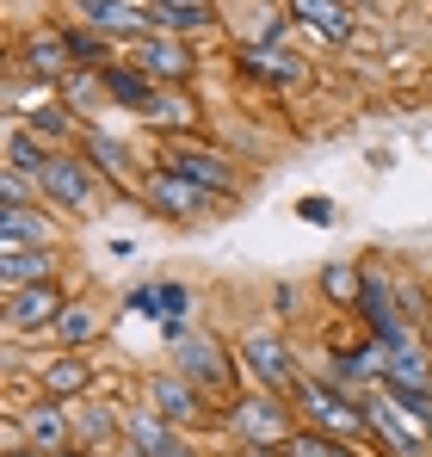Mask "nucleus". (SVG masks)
I'll use <instances>...</instances> for the list:
<instances>
[{"label":"nucleus","mask_w":432,"mask_h":457,"mask_svg":"<svg viewBox=\"0 0 432 457\" xmlns=\"http://www.w3.org/2000/svg\"><path fill=\"white\" fill-rule=\"evenodd\" d=\"M290 408H296V420L315 427V433H334V439H353V445L370 439V427H364V395L315 378V371H303V378L290 383Z\"/></svg>","instance_id":"nucleus-1"},{"label":"nucleus","mask_w":432,"mask_h":457,"mask_svg":"<svg viewBox=\"0 0 432 457\" xmlns=\"http://www.w3.org/2000/svg\"><path fill=\"white\" fill-rule=\"evenodd\" d=\"M222 427L235 433V445H278V452H285V439L303 427V420H296L290 395H272V389H241V395H228Z\"/></svg>","instance_id":"nucleus-2"},{"label":"nucleus","mask_w":432,"mask_h":457,"mask_svg":"<svg viewBox=\"0 0 432 457\" xmlns=\"http://www.w3.org/2000/svg\"><path fill=\"white\" fill-rule=\"evenodd\" d=\"M137 395H143V402L154 408V414H161V420H173L179 433H198V427L222 420V408H211V395H204V389H198L192 378H179L173 365H154V371H143Z\"/></svg>","instance_id":"nucleus-3"},{"label":"nucleus","mask_w":432,"mask_h":457,"mask_svg":"<svg viewBox=\"0 0 432 457\" xmlns=\"http://www.w3.org/2000/svg\"><path fill=\"white\" fill-rule=\"evenodd\" d=\"M235 365H241V378L253 383V389H272V395H290V383L303 378V365H296V353H290V340L278 328L241 334L235 340Z\"/></svg>","instance_id":"nucleus-4"},{"label":"nucleus","mask_w":432,"mask_h":457,"mask_svg":"<svg viewBox=\"0 0 432 457\" xmlns=\"http://www.w3.org/2000/svg\"><path fill=\"white\" fill-rule=\"evenodd\" d=\"M37 186H44V204L62 211V217H93L99 211V173L80 149H56L50 167L37 173Z\"/></svg>","instance_id":"nucleus-5"},{"label":"nucleus","mask_w":432,"mask_h":457,"mask_svg":"<svg viewBox=\"0 0 432 457\" xmlns=\"http://www.w3.org/2000/svg\"><path fill=\"white\" fill-rule=\"evenodd\" d=\"M173 353V371L179 378H192L204 395H235V378H241V365H235V346H222L216 334L204 328H192L179 346H167Z\"/></svg>","instance_id":"nucleus-6"},{"label":"nucleus","mask_w":432,"mask_h":457,"mask_svg":"<svg viewBox=\"0 0 432 457\" xmlns=\"http://www.w3.org/2000/svg\"><path fill=\"white\" fill-rule=\"evenodd\" d=\"M137 192H143V204L154 211V217H167V223H198V217H211L216 204V192H204V186H192L186 173H173V167H148L143 179H137Z\"/></svg>","instance_id":"nucleus-7"},{"label":"nucleus","mask_w":432,"mask_h":457,"mask_svg":"<svg viewBox=\"0 0 432 457\" xmlns=\"http://www.w3.org/2000/svg\"><path fill=\"white\" fill-rule=\"evenodd\" d=\"M74 303V291L62 278H44V285H19V291H6V334L12 340H44V334H56V321H62V309Z\"/></svg>","instance_id":"nucleus-8"},{"label":"nucleus","mask_w":432,"mask_h":457,"mask_svg":"<svg viewBox=\"0 0 432 457\" xmlns=\"http://www.w3.org/2000/svg\"><path fill=\"white\" fill-rule=\"evenodd\" d=\"M124 62H137L154 87H192L198 80V50L192 37H173V31H148L124 50Z\"/></svg>","instance_id":"nucleus-9"},{"label":"nucleus","mask_w":432,"mask_h":457,"mask_svg":"<svg viewBox=\"0 0 432 457\" xmlns=\"http://www.w3.org/2000/svg\"><path fill=\"white\" fill-rule=\"evenodd\" d=\"M154 161H161V167H173V173H186L192 186H204V192H216V198H235V192H241V167H235L222 149H211V143L179 137V143H167Z\"/></svg>","instance_id":"nucleus-10"},{"label":"nucleus","mask_w":432,"mask_h":457,"mask_svg":"<svg viewBox=\"0 0 432 457\" xmlns=\"http://www.w3.org/2000/svg\"><path fill=\"white\" fill-rule=\"evenodd\" d=\"M222 25L235 31V50H266V44H285L290 37V19L278 0H216Z\"/></svg>","instance_id":"nucleus-11"},{"label":"nucleus","mask_w":432,"mask_h":457,"mask_svg":"<svg viewBox=\"0 0 432 457\" xmlns=\"http://www.w3.org/2000/svg\"><path fill=\"white\" fill-rule=\"evenodd\" d=\"M12 75H31V80H62L74 75V50H69V25H37L19 37L12 50Z\"/></svg>","instance_id":"nucleus-12"},{"label":"nucleus","mask_w":432,"mask_h":457,"mask_svg":"<svg viewBox=\"0 0 432 457\" xmlns=\"http://www.w3.org/2000/svg\"><path fill=\"white\" fill-rule=\"evenodd\" d=\"M93 383H99V359H87V353L56 346V353H44V359H37V395L80 402V395H93Z\"/></svg>","instance_id":"nucleus-13"},{"label":"nucleus","mask_w":432,"mask_h":457,"mask_svg":"<svg viewBox=\"0 0 432 457\" xmlns=\"http://www.w3.org/2000/svg\"><path fill=\"white\" fill-rule=\"evenodd\" d=\"M359 321L377 334V346H402V340H414V334H408V315H402V297H395V285H389L383 272H364Z\"/></svg>","instance_id":"nucleus-14"},{"label":"nucleus","mask_w":432,"mask_h":457,"mask_svg":"<svg viewBox=\"0 0 432 457\" xmlns=\"http://www.w3.org/2000/svg\"><path fill=\"white\" fill-rule=\"evenodd\" d=\"M19 427H25V445L44 452V457L74 445V408H69V402H56V395L25 402V408H19Z\"/></svg>","instance_id":"nucleus-15"},{"label":"nucleus","mask_w":432,"mask_h":457,"mask_svg":"<svg viewBox=\"0 0 432 457\" xmlns=\"http://www.w3.org/2000/svg\"><path fill=\"white\" fill-rule=\"evenodd\" d=\"M235 75L253 80V87H303L309 80V62L290 50V44H266V50H235Z\"/></svg>","instance_id":"nucleus-16"},{"label":"nucleus","mask_w":432,"mask_h":457,"mask_svg":"<svg viewBox=\"0 0 432 457\" xmlns=\"http://www.w3.org/2000/svg\"><path fill=\"white\" fill-rule=\"evenodd\" d=\"M285 12L303 25V31H315L321 44H353L359 37V6L353 0H285Z\"/></svg>","instance_id":"nucleus-17"},{"label":"nucleus","mask_w":432,"mask_h":457,"mask_svg":"<svg viewBox=\"0 0 432 457\" xmlns=\"http://www.w3.org/2000/svg\"><path fill=\"white\" fill-rule=\"evenodd\" d=\"M364 427H370V445H377V452H389V457H432V445L402 420V414H395V408H389V402H383V395H377V389L364 395Z\"/></svg>","instance_id":"nucleus-18"},{"label":"nucleus","mask_w":432,"mask_h":457,"mask_svg":"<svg viewBox=\"0 0 432 457\" xmlns=\"http://www.w3.org/2000/svg\"><path fill=\"white\" fill-rule=\"evenodd\" d=\"M74 408V445L87 452H112L124 439V402H105V395H80Z\"/></svg>","instance_id":"nucleus-19"},{"label":"nucleus","mask_w":432,"mask_h":457,"mask_svg":"<svg viewBox=\"0 0 432 457\" xmlns=\"http://www.w3.org/2000/svg\"><path fill=\"white\" fill-rule=\"evenodd\" d=\"M198 118H204V105H198V93H192V87H161V93H154V105L143 112V124H148V130H161L167 143L192 137V130H198Z\"/></svg>","instance_id":"nucleus-20"},{"label":"nucleus","mask_w":432,"mask_h":457,"mask_svg":"<svg viewBox=\"0 0 432 457\" xmlns=\"http://www.w3.org/2000/svg\"><path fill=\"white\" fill-rule=\"evenodd\" d=\"M80 154L93 161V173H99V179H118V186H124V179H143V173H148L143 161H137V149H130L124 137L99 130V124H93V130H80Z\"/></svg>","instance_id":"nucleus-21"},{"label":"nucleus","mask_w":432,"mask_h":457,"mask_svg":"<svg viewBox=\"0 0 432 457\" xmlns=\"http://www.w3.org/2000/svg\"><path fill=\"white\" fill-rule=\"evenodd\" d=\"M0 241H19V247H62V223L50 217V204H6V211H0Z\"/></svg>","instance_id":"nucleus-22"},{"label":"nucleus","mask_w":432,"mask_h":457,"mask_svg":"<svg viewBox=\"0 0 432 457\" xmlns=\"http://www.w3.org/2000/svg\"><path fill=\"white\" fill-rule=\"evenodd\" d=\"M56 260H62V247H19V241H0V285H6V291L44 285V278H56Z\"/></svg>","instance_id":"nucleus-23"},{"label":"nucleus","mask_w":432,"mask_h":457,"mask_svg":"<svg viewBox=\"0 0 432 457\" xmlns=\"http://www.w3.org/2000/svg\"><path fill=\"white\" fill-rule=\"evenodd\" d=\"M148 12H154V31H173V37H204L222 25L216 0H148Z\"/></svg>","instance_id":"nucleus-24"},{"label":"nucleus","mask_w":432,"mask_h":457,"mask_svg":"<svg viewBox=\"0 0 432 457\" xmlns=\"http://www.w3.org/2000/svg\"><path fill=\"white\" fill-rule=\"evenodd\" d=\"M124 439H130V445H143L148 457H167L179 439H186V433H179L173 420H161L143 395H137V402H124Z\"/></svg>","instance_id":"nucleus-25"},{"label":"nucleus","mask_w":432,"mask_h":457,"mask_svg":"<svg viewBox=\"0 0 432 457\" xmlns=\"http://www.w3.org/2000/svg\"><path fill=\"white\" fill-rule=\"evenodd\" d=\"M99 75H105V93H112V105H124V112H137V118H143L148 105H154V93H161V87H154V80H148L137 62H124V56H118V62H105Z\"/></svg>","instance_id":"nucleus-26"},{"label":"nucleus","mask_w":432,"mask_h":457,"mask_svg":"<svg viewBox=\"0 0 432 457\" xmlns=\"http://www.w3.org/2000/svg\"><path fill=\"white\" fill-rule=\"evenodd\" d=\"M99 334H105V309L93 303V297H74V303L62 309V321H56V334H50V340H56V346H69V353H87Z\"/></svg>","instance_id":"nucleus-27"},{"label":"nucleus","mask_w":432,"mask_h":457,"mask_svg":"<svg viewBox=\"0 0 432 457\" xmlns=\"http://www.w3.org/2000/svg\"><path fill=\"white\" fill-rule=\"evenodd\" d=\"M315 291L328 297V309H340V315L353 309V315H359V297H364V266H359V260H328V266H321V278H315Z\"/></svg>","instance_id":"nucleus-28"},{"label":"nucleus","mask_w":432,"mask_h":457,"mask_svg":"<svg viewBox=\"0 0 432 457\" xmlns=\"http://www.w3.org/2000/svg\"><path fill=\"white\" fill-rule=\"evenodd\" d=\"M383 383H402V389H432V359L420 340H402V346H383Z\"/></svg>","instance_id":"nucleus-29"},{"label":"nucleus","mask_w":432,"mask_h":457,"mask_svg":"<svg viewBox=\"0 0 432 457\" xmlns=\"http://www.w3.org/2000/svg\"><path fill=\"white\" fill-rule=\"evenodd\" d=\"M50 154H56V149H50L44 137H31L19 118H6V167H19V173H44Z\"/></svg>","instance_id":"nucleus-30"},{"label":"nucleus","mask_w":432,"mask_h":457,"mask_svg":"<svg viewBox=\"0 0 432 457\" xmlns=\"http://www.w3.org/2000/svg\"><path fill=\"white\" fill-rule=\"evenodd\" d=\"M285 457H359V445L334 439V433H315V427H296L285 439Z\"/></svg>","instance_id":"nucleus-31"},{"label":"nucleus","mask_w":432,"mask_h":457,"mask_svg":"<svg viewBox=\"0 0 432 457\" xmlns=\"http://www.w3.org/2000/svg\"><path fill=\"white\" fill-rule=\"evenodd\" d=\"M99 99H112V93H105V75H99V69H74V75L62 80V105H69L74 118H87V112H93Z\"/></svg>","instance_id":"nucleus-32"},{"label":"nucleus","mask_w":432,"mask_h":457,"mask_svg":"<svg viewBox=\"0 0 432 457\" xmlns=\"http://www.w3.org/2000/svg\"><path fill=\"white\" fill-rule=\"evenodd\" d=\"M0 198H6V204H44V186H37V173L0 167Z\"/></svg>","instance_id":"nucleus-33"},{"label":"nucleus","mask_w":432,"mask_h":457,"mask_svg":"<svg viewBox=\"0 0 432 457\" xmlns=\"http://www.w3.org/2000/svg\"><path fill=\"white\" fill-rule=\"evenodd\" d=\"M161 321H192V285L161 278Z\"/></svg>","instance_id":"nucleus-34"},{"label":"nucleus","mask_w":432,"mask_h":457,"mask_svg":"<svg viewBox=\"0 0 432 457\" xmlns=\"http://www.w3.org/2000/svg\"><path fill=\"white\" fill-rule=\"evenodd\" d=\"M124 309H130V315H148V321H161V285H137V291H124Z\"/></svg>","instance_id":"nucleus-35"},{"label":"nucleus","mask_w":432,"mask_h":457,"mask_svg":"<svg viewBox=\"0 0 432 457\" xmlns=\"http://www.w3.org/2000/svg\"><path fill=\"white\" fill-rule=\"evenodd\" d=\"M296 217H303V223H315V228H328L340 211H334V198H296Z\"/></svg>","instance_id":"nucleus-36"},{"label":"nucleus","mask_w":432,"mask_h":457,"mask_svg":"<svg viewBox=\"0 0 432 457\" xmlns=\"http://www.w3.org/2000/svg\"><path fill=\"white\" fill-rule=\"evenodd\" d=\"M272 315H278V321L296 315V285H272Z\"/></svg>","instance_id":"nucleus-37"},{"label":"nucleus","mask_w":432,"mask_h":457,"mask_svg":"<svg viewBox=\"0 0 432 457\" xmlns=\"http://www.w3.org/2000/svg\"><path fill=\"white\" fill-rule=\"evenodd\" d=\"M228 457H285V452H278V445H235Z\"/></svg>","instance_id":"nucleus-38"},{"label":"nucleus","mask_w":432,"mask_h":457,"mask_svg":"<svg viewBox=\"0 0 432 457\" xmlns=\"http://www.w3.org/2000/svg\"><path fill=\"white\" fill-rule=\"evenodd\" d=\"M105 457H148V452H143V445H130V439H118V445H112Z\"/></svg>","instance_id":"nucleus-39"},{"label":"nucleus","mask_w":432,"mask_h":457,"mask_svg":"<svg viewBox=\"0 0 432 457\" xmlns=\"http://www.w3.org/2000/svg\"><path fill=\"white\" fill-rule=\"evenodd\" d=\"M167 457H198V445H192V439H179V445H173Z\"/></svg>","instance_id":"nucleus-40"},{"label":"nucleus","mask_w":432,"mask_h":457,"mask_svg":"<svg viewBox=\"0 0 432 457\" xmlns=\"http://www.w3.org/2000/svg\"><path fill=\"white\" fill-rule=\"evenodd\" d=\"M6 457H44V452H31V445H25V452H6Z\"/></svg>","instance_id":"nucleus-41"},{"label":"nucleus","mask_w":432,"mask_h":457,"mask_svg":"<svg viewBox=\"0 0 432 457\" xmlns=\"http://www.w3.org/2000/svg\"><path fill=\"white\" fill-rule=\"evenodd\" d=\"M353 6H359V12H370V6H377V0H353Z\"/></svg>","instance_id":"nucleus-42"},{"label":"nucleus","mask_w":432,"mask_h":457,"mask_svg":"<svg viewBox=\"0 0 432 457\" xmlns=\"http://www.w3.org/2000/svg\"><path fill=\"white\" fill-rule=\"evenodd\" d=\"M278 6H285V0H278Z\"/></svg>","instance_id":"nucleus-43"}]
</instances>
